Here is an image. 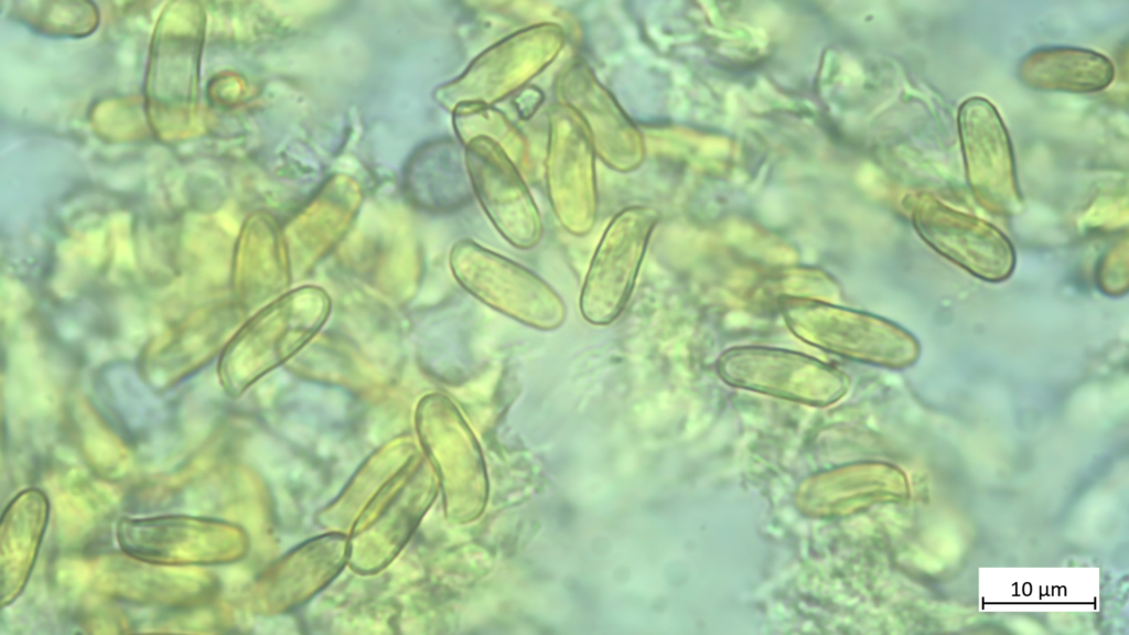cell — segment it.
Instances as JSON below:
<instances>
[{
  "label": "cell",
  "mask_w": 1129,
  "mask_h": 635,
  "mask_svg": "<svg viewBox=\"0 0 1129 635\" xmlns=\"http://www.w3.org/2000/svg\"><path fill=\"white\" fill-rule=\"evenodd\" d=\"M911 218L929 248L969 275L991 283L1012 276L1014 247L991 223L957 211L928 193L915 195Z\"/></svg>",
  "instance_id": "cell-9"
},
{
  "label": "cell",
  "mask_w": 1129,
  "mask_h": 635,
  "mask_svg": "<svg viewBox=\"0 0 1129 635\" xmlns=\"http://www.w3.org/2000/svg\"><path fill=\"white\" fill-rule=\"evenodd\" d=\"M449 265L467 293L509 319L539 331L557 330L566 320V304L548 282L473 240L458 241Z\"/></svg>",
  "instance_id": "cell-5"
},
{
  "label": "cell",
  "mask_w": 1129,
  "mask_h": 635,
  "mask_svg": "<svg viewBox=\"0 0 1129 635\" xmlns=\"http://www.w3.org/2000/svg\"><path fill=\"white\" fill-rule=\"evenodd\" d=\"M566 33L555 22H539L498 40L442 92L450 107L464 104L494 106L528 86L559 56Z\"/></svg>",
  "instance_id": "cell-6"
},
{
  "label": "cell",
  "mask_w": 1129,
  "mask_h": 635,
  "mask_svg": "<svg viewBox=\"0 0 1129 635\" xmlns=\"http://www.w3.org/2000/svg\"><path fill=\"white\" fill-rule=\"evenodd\" d=\"M556 94L578 117L607 168L621 173L639 168L645 158L643 136L588 63L577 58L564 66L556 79Z\"/></svg>",
  "instance_id": "cell-11"
},
{
  "label": "cell",
  "mask_w": 1129,
  "mask_h": 635,
  "mask_svg": "<svg viewBox=\"0 0 1129 635\" xmlns=\"http://www.w3.org/2000/svg\"><path fill=\"white\" fill-rule=\"evenodd\" d=\"M233 275L236 294L248 309L261 308L290 290V255L268 219L256 217L246 225Z\"/></svg>",
  "instance_id": "cell-15"
},
{
  "label": "cell",
  "mask_w": 1129,
  "mask_h": 635,
  "mask_svg": "<svg viewBox=\"0 0 1129 635\" xmlns=\"http://www.w3.org/2000/svg\"><path fill=\"white\" fill-rule=\"evenodd\" d=\"M658 218L654 208L632 205L610 220L593 252L580 292V313L588 323L604 326L621 315L633 292Z\"/></svg>",
  "instance_id": "cell-7"
},
{
  "label": "cell",
  "mask_w": 1129,
  "mask_h": 635,
  "mask_svg": "<svg viewBox=\"0 0 1129 635\" xmlns=\"http://www.w3.org/2000/svg\"><path fill=\"white\" fill-rule=\"evenodd\" d=\"M14 4L19 20L49 34L84 36L98 24V12L90 2L20 1Z\"/></svg>",
  "instance_id": "cell-20"
},
{
  "label": "cell",
  "mask_w": 1129,
  "mask_h": 635,
  "mask_svg": "<svg viewBox=\"0 0 1129 635\" xmlns=\"http://www.w3.org/2000/svg\"><path fill=\"white\" fill-rule=\"evenodd\" d=\"M455 128L460 138L467 143L476 137H484L496 144L519 168L528 162V143L516 125L498 108L490 105L464 104L455 107Z\"/></svg>",
  "instance_id": "cell-19"
},
{
  "label": "cell",
  "mask_w": 1129,
  "mask_h": 635,
  "mask_svg": "<svg viewBox=\"0 0 1129 635\" xmlns=\"http://www.w3.org/2000/svg\"><path fill=\"white\" fill-rule=\"evenodd\" d=\"M348 563V536L326 531L291 548L257 578L255 611L276 615L300 607L324 590Z\"/></svg>",
  "instance_id": "cell-13"
},
{
  "label": "cell",
  "mask_w": 1129,
  "mask_h": 635,
  "mask_svg": "<svg viewBox=\"0 0 1129 635\" xmlns=\"http://www.w3.org/2000/svg\"><path fill=\"white\" fill-rule=\"evenodd\" d=\"M1114 75V65L1107 56L1075 46L1036 49L1018 66L1021 83L1043 92L1096 93L1107 88Z\"/></svg>",
  "instance_id": "cell-17"
},
{
  "label": "cell",
  "mask_w": 1129,
  "mask_h": 635,
  "mask_svg": "<svg viewBox=\"0 0 1129 635\" xmlns=\"http://www.w3.org/2000/svg\"><path fill=\"white\" fill-rule=\"evenodd\" d=\"M331 312L330 294L314 284L288 290L261 306L223 351L218 370L226 392L239 397L293 358L320 333Z\"/></svg>",
  "instance_id": "cell-1"
},
{
  "label": "cell",
  "mask_w": 1129,
  "mask_h": 635,
  "mask_svg": "<svg viewBox=\"0 0 1129 635\" xmlns=\"http://www.w3.org/2000/svg\"><path fill=\"white\" fill-rule=\"evenodd\" d=\"M116 540L129 558L179 568L229 564L249 550V537L239 525L182 514L123 516Z\"/></svg>",
  "instance_id": "cell-4"
},
{
  "label": "cell",
  "mask_w": 1129,
  "mask_h": 635,
  "mask_svg": "<svg viewBox=\"0 0 1129 635\" xmlns=\"http://www.w3.org/2000/svg\"><path fill=\"white\" fill-rule=\"evenodd\" d=\"M121 560L106 563L100 584L116 596L139 602L190 604L207 596L211 582L191 568L146 563L123 555Z\"/></svg>",
  "instance_id": "cell-16"
},
{
  "label": "cell",
  "mask_w": 1129,
  "mask_h": 635,
  "mask_svg": "<svg viewBox=\"0 0 1129 635\" xmlns=\"http://www.w3.org/2000/svg\"><path fill=\"white\" fill-rule=\"evenodd\" d=\"M421 452L409 437L395 438L381 445L356 470L337 497L318 514L316 521L330 531L347 534L362 508Z\"/></svg>",
  "instance_id": "cell-18"
},
{
  "label": "cell",
  "mask_w": 1129,
  "mask_h": 635,
  "mask_svg": "<svg viewBox=\"0 0 1129 635\" xmlns=\"http://www.w3.org/2000/svg\"><path fill=\"white\" fill-rule=\"evenodd\" d=\"M437 492V475L421 452L356 516L347 532L350 568L367 575L385 569L408 543Z\"/></svg>",
  "instance_id": "cell-3"
},
{
  "label": "cell",
  "mask_w": 1129,
  "mask_h": 635,
  "mask_svg": "<svg viewBox=\"0 0 1129 635\" xmlns=\"http://www.w3.org/2000/svg\"><path fill=\"white\" fill-rule=\"evenodd\" d=\"M513 106L520 119H530L545 101L544 92L536 86H526L513 95Z\"/></svg>",
  "instance_id": "cell-21"
},
{
  "label": "cell",
  "mask_w": 1129,
  "mask_h": 635,
  "mask_svg": "<svg viewBox=\"0 0 1129 635\" xmlns=\"http://www.w3.org/2000/svg\"><path fill=\"white\" fill-rule=\"evenodd\" d=\"M204 18L197 3L171 2L158 20L146 78V109L162 139L183 137L195 122Z\"/></svg>",
  "instance_id": "cell-2"
},
{
  "label": "cell",
  "mask_w": 1129,
  "mask_h": 635,
  "mask_svg": "<svg viewBox=\"0 0 1129 635\" xmlns=\"http://www.w3.org/2000/svg\"><path fill=\"white\" fill-rule=\"evenodd\" d=\"M465 160L479 203L498 234L517 249L534 248L541 239L542 222L520 169L484 137L466 143Z\"/></svg>",
  "instance_id": "cell-12"
},
{
  "label": "cell",
  "mask_w": 1129,
  "mask_h": 635,
  "mask_svg": "<svg viewBox=\"0 0 1129 635\" xmlns=\"http://www.w3.org/2000/svg\"><path fill=\"white\" fill-rule=\"evenodd\" d=\"M957 127L967 181L978 203L990 213L1012 216L1023 208L1013 147L994 107L981 96L965 99Z\"/></svg>",
  "instance_id": "cell-10"
},
{
  "label": "cell",
  "mask_w": 1129,
  "mask_h": 635,
  "mask_svg": "<svg viewBox=\"0 0 1129 635\" xmlns=\"http://www.w3.org/2000/svg\"><path fill=\"white\" fill-rule=\"evenodd\" d=\"M596 154L578 117L560 103L548 112L545 180L560 225L573 236L594 227L599 208Z\"/></svg>",
  "instance_id": "cell-8"
},
{
  "label": "cell",
  "mask_w": 1129,
  "mask_h": 635,
  "mask_svg": "<svg viewBox=\"0 0 1129 635\" xmlns=\"http://www.w3.org/2000/svg\"><path fill=\"white\" fill-rule=\"evenodd\" d=\"M51 504L46 494L28 487L4 507L0 525L1 606L11 605L24 591L44 539Z\"/></svg>",
  "instance_id": "cell-14"
}]
</instances>
